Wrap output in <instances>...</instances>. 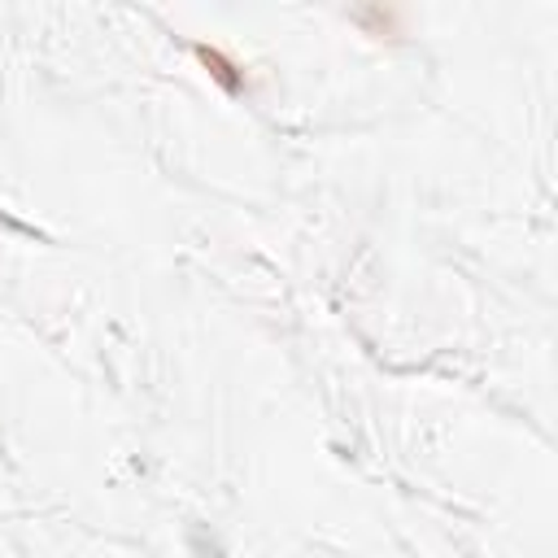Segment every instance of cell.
Masks as SVG:
<instances>
[{
  "mask_svg": "<svg viewBox=\"0 0 558 558\" xmlns=\"http://www.w3.org/2000/svg\"><path fill=\"white\" fill-rule=\"evenodd\" d=\"M192 57L201 61V70H205L227 96H244V92H248V74H244V65L231 61L222 48H214V44H192Z\"/></svg>",
  "mask_w": 558,
  "mask_h": 558,
  "instance_id": "cell-1",
  "label": "cell"
},
{
  "mask_svg": "<svg viewBox=\"0 0 558 558\" xmlns=\"http://www.w3.org/2000/svg\"><path fill=\"white\" fill-rule=\"evenodd\" d=\"M349 22L371 39H401L405 35V17L397 4H357V9H349Z\"/></svg>",
  "mask_w": 558,
  "mask_h": 558,
  "instance_id": "cell-2",
  "label": "cell"
}]
</instances>
